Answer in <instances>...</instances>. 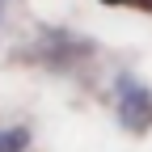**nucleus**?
<instances>
[{
    "label": "nucleus",
    "instance_id": "obj_4",
    "mask_svg": "<svg viewBox=\"0 0 152 152\" xmlns=\"http://www.w3.org/2000/svg\"><path fill=\"white\" fill-rule=\"evenodd\" d=\"M102 4H135V0H102Z\"/></svg>",
    "mask_w": 152,
    "mask_h": 152
},
{
    "label": "nucleus",
    "instance_id": "obj_3",
    "mask_svg": "<svg viewBox=\"0 0 152 152\" xmlns=\"http://www.w3.org/2000/svg\"><path fill=\"white\" fill-rule=\"evenodd\" d=\"M135 9H148L152 13V0H135Z\"/></svg>",
    "mask_w": 152,
    "mask_h": 152
},
{
    "label": "nucleus",
    "instance_id": "obj_1",
    "mask_svg": "<svg viewBox=\"0 0 152 152\" xmlns=\"http://www.w3.org/2000/svg\"><path fill=\"white\" fill-rule=\"evenodd\" d=\"M118 89H123V102H118V118H123L131 131H144V123H152V97H148V89L131 85V80H123Z\"/></svg>",
    "mask_w": 152,
    "mask_h": 152
},
{
    "label": "nucleus",
    "instance_id": "obj_2",
    "mask_svg": "<svg viewBox=\"0 0 152 152\" xmlns=\"http://www.w3.org/2000/svg\"><path fill=\"white\" fill-rule=\"evenodd\" d=\"M30 144V131L26 127H13V131H0V152H21Z\"/></svg>",
    "mask_w": 152,
    "mask_h": 152
}]
</instances>
